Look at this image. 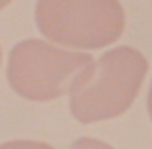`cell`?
I'll list each match as a JSON object with an SVG mask.
<instances>
[{
    "instance_id": "cell-1",
    "label": "cell",
    "mask_w": 152,
    "mask_h": 149,
    "mask_svg": "<svg viewBox=\"0 0 152 149\" xmlns=\"http://www.w3.org/2000/svg\"><path fill=\"white\" fill-rule=\"evenodd\" d=\"M148 71V61L138 49L121 45L93 61L71 89L69 108L81 124L117 118L129 110Z\"/></svg>"
},
{
    "instance_id": "cell-2",
    "label": "cell",
    "mask_w": 152,
    "mask_h": 149,
    "mask_svg": "<svg viewBox=\"0 0 152 149\" xmlns=\"http://www.w3.org/2000/svg\"><path fill=\"white\" fill-rule=\"evenodd\" d=\"M36 24L59 45L99 49L121 37L124 10L118 0H38Z\"/></svg>"
},
{
    "instance_id": "cell-3",
    "label": "cell",
    "mask_w": 152,
    "mask_h": 149,
    "mask_svg": "<svg viewBox=\"0 0 152 149\" xmlns=\"http://www.w3.org/2000/svg\"><path fill=\"white\" fill-rule=\"evenodd\" d=\"M91 63L89 53L59 49L42 39H24L10 51L8 83L22 98L48 102L71 92Z\"/></svg>"
},
{
    "instance_id": "cell-4",
    "label": "cell",
    "mask_w": 152,
    "mask_h": 149,
    "mask_svg": "<svg viewBox=\"0 0 152 149\" xmlns=\"http://www.w3.org/2000/svg\"><path fill=\"white\" fill-rule=\"evenodd\" d=\"M0 149H53L50 143L44 141H32V139H16V141H8V143L0 145Z\"/></svg>"
},
{
    "instance_id": "cell-5",
    "label": "cell",
    "mask_w": 152,
    "mask_h": 149,
    "mask_svg": "<svg viewBox=\"0 0 152 149\" xmlns=\"http://www.w3.org/2000/svg\"><path fill=\"white\" fill-rule=\"evenodd\" d=\"M69 149H115V147H111L109 143L95 137H79L73 141V145Z\"/></svg>"
},
{
    "instance_id": "cell-6",
    "label": "cell",
    "mask_w": 152,
    "mask_h": 149,
    "mask_svg": "<svg viewBox=\"0 0 152 149\" xmlns=\"http://www.w3.org/2000/svg\"><path fill=\"white\" fill-rule=\"evenodd\" d=\"M148 114L152 120V83H150V90H148Z\"/></svg>"
},
{
    "instance_id": "cell-7",
    "label": "cell",
    "mask_w": 152,
    "mask_h": 149,
    "mask_svg": "<svg viewBox=\"0 0 152 149\" xmlns=\"http://www.w3.org/2000/svg\"><path fill=\"white\" fill-rule=\"evenodd\" d=\"M10 2H12V0H0V10H4V8L10 4Z\"/></svg>"
},
{
    "instance_id": "cell-8",
    "label": "cell",
    "mask_w": 152,
    "mask_h": 149,
    "mask_svg": "<svg viewBox=\"0 0 152 149\" xmlns=\"http://www.w3.org/2000/svg\"><path fill=\"white\" fill-rule=\"evenodd\" d=\"M0 61H2V51H0Z\"/></svg>"
}]
</instances>
